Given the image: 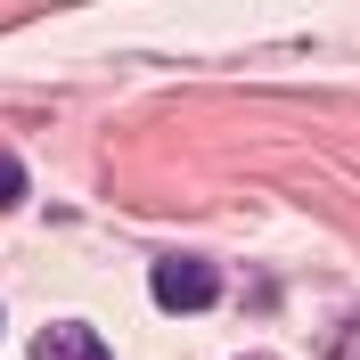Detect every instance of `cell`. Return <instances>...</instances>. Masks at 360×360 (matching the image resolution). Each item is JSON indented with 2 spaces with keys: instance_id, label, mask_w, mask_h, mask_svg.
<instances>
[{
  "instance_id": "obj_4",
  "label": "cell",
  "mask_w": 360,
  "mask_h": 360,
  "mask_svg": "<svg viewBox=\"0 0 360 360\" xmlns=\"http://www.w3.org/2000/svg\"><path fill=\"white\" fill-rule=\"evenodd\" d=\"M25 197V172H17V156H0V205H17Z\"/></svg>"
},
{
  "instance_id": "obj_1",
  "label": "cell",
  "mask_w": 360,
  "mask_h": 360,
  "mask_svg": "<svg viewBox=\"0 0 360 360\" xmlns=\"http://www.w3.org/2000/svg\"><path fill=\"white\" fill-rule=\"evenodd\" d=\"M213 295H221L213 262H197V254H164V262H156V303H164V311H205Z\"/></svg>"
},
{
  "instance_id": "obj_3",
  "label": "cell",
  "mask_w": 360,
  "mask_h": 360,
  "mask_svg": "<svg viewBox=\"0 0 360 360\" xmlns=\"http://www.w3.org/2000/svg\"><path fill=\"white\" fill-rule=\"evenodd\" d=\"M328 360H360V319H344L336 336H328Z\"/></svg>"
},
{
  "instance_id": "obj_2",
  "label": "cell",
  "mask_w": 360,
  "mask_h": 360,
  "mask_svg": "<svg viewBox=\"0 0 360 360\" xmlns=\"http://www.w3.org/2000/svg\"><path fill=\"white\" fill-rule=\"evenodd\" d=\"M33 360H107V344L90 336L82 319H58V328H41V336H33Z\"/></svg>"
}]
</instances>
